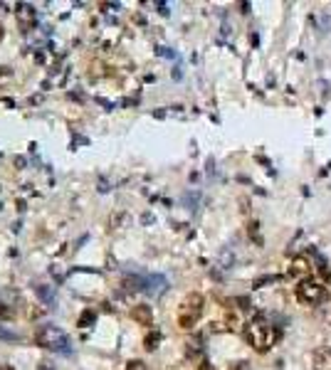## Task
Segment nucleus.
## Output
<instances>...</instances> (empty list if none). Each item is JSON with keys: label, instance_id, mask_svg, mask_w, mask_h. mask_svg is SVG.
Wrapping results in <instances>:
<instances>
[{"label": "nucleus", "instance_id": "10", "mask_svg": "<svg viewBox=\"0 0 331 370\" xmlns=\"http://www.w3.org/2000/svg\"><path fill=\"white\" fill-rule=\"evenodd\" d=\"M230 370H250V365H247L245 360H240V363H232V365H230Z\"/></svg>", "mask_w": 331, "mask_h": 370}, {"label": "nucleus", "instance_id": "5", "mask_svg": "<svg viewBox=\"0 0 331 370\" xmlns=\"http://www.w3.org/2000/svg\"><path fill=\"white\" fill-rule=\"evenodd\" d=\"M314 370H331V348H316L311 355Z\"/></svg>", "mask_w": 331, "mask_h": 370}, {"label": "nucleus", "instance_id": "2", "mask_svg": "<svg viewBox=\"0 0 331 370\" xmlns=\"http://www.w3.org/2000/svg\"><path fill=\"white\" fill-rule=\"evenodd\" d=\"M203 296L200 294H188L186 299H183V304H181V308H178V326L183 328V331H188V328H193L196 323H198V318L203 316Z\"/></svg>", "mask_w": 331, "mask_h": 370}, {"label": "nucleus", "instance_id": "11", "mask_svg": "<svg viewBox=\"0 0 331 370\" xmlns=\"http://www.w3.org/2000/svg\"><path fill=\"white\" fill-rule=\"evenodd\" d=\"M203 370H215V368H210V365H203Z\"/></svg>", "mask_w": 331, "mask_h": 370}, {"label": "nucleus", "instance_id": "3", "mask_svg": "<svg viewBox=\"0 0 331 370\" xmlns=\"http://www.w3.org/2000/svg\"><path fill=\"white\" fill-rule=\"evenodd\" d=\"M297 301L299 304H304V306H316V304H321V301H326V289L319 284V281H311V279H304V281H299V286H297Z\"/></svg>", "mask_w": 331, "mask_h": 370}, {"label": "nucleus", "instance_id": "4", "mask_svg": "<svg viewBox=\"0 0 331 370\" xmlns=\"http://www.w3.org/2000/svg\"><path fill=\"white\" fill-rule=\"evenodd\" d=\"M37 343L45 345V348H52V350H65V348L69 345V338H67V333H65L62 328H57V326H45V328H40V333H37Z\"/></svg>", "mask_w": 331, "mask_h": 370}, {"label": "nucleus", "instance_id": "7", "mask_svg": "<svg viewBox=\"0 0 331 370\" xmlns=\"http://www.w3.org/2000/svg\"><path fill=\"white\" fill-rule=\"evenodd\" d=\"M131 316H133L138 323H143V326H148V323H151V311H148L146 306H136Z\"/></svg>", "mask_w": 331, "mask_h": 370}, {"label": "nucleus", "instance_id": "8", "mask_svg": "<svg viewBox=\"0 0 331 370\" xmlns=\"http://www.w3.org/2000/svg\"><path fill=\"white\" fill-rule=\"evenodd\" d=\"M158 338H161V336H158V331H153V333L146 338V348H148V350H153V348H156V343H158Z\"/></svg>", "mask_w": 331, "mask_h": 370}, {"label": "nucleus", "instance_id": "9", "mask_svg": "<svg viewBox=\"0 0 331 370\" xmlns=\"http://www.w3.org/2000/svg\"><path fill=\"white\" fill-rule=\"evenodd\" d=\"M126 370H146V365H143L141 360H133V363H129V365H126Z\"/></svg>", "mask_w": 331, "mask_h": 370}, {"label": "nucleus", "instance_id": "1", "mask_svg": "<svg viewBox=\"0 0 331 370\" xmlns=\"http://www.w3.org/2000/svg\"><path fill=\"white\" fill-rule=\"evenodd\" d=\"M245 338H247V343H250L257 353H267V350L274 345V340H277V331H274L265 318H255V321L247 323Z\"/></svg>", "mask_w": 331, "mask_h": 370}, {"label": "nucleus", "instance_id": "6", "mask_svg": "<svg viewBox=\"0 0 331 370\" xmlns=\"http://www.w3.org/2000/svg\"><path fill=\"white\" fill-rule=\"evenodd\" d=\"M309 272H311V262H309V257H304V254L294 257L292 269H289V277H309Z\"/></svg>", "mask_w": 331, "mask_h": 370}]
</instances>
